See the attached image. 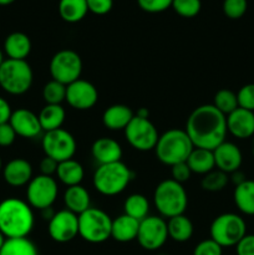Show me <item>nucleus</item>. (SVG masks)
<instances>
[{
  "instance_id": "nucleus-8",
  "label": "nucleus",
  "mask_w": 254,
  "mask_h": 255,
  "mask_svg": "<svg viewBox=\"0 0 254 255\" xmlns=\"http://www.w3.org/2000/svg\"><path fill=\"white\" fill-rule=\"evenodd\" d=\"M209 233L222 248L236 247L247 234L246 221L239 214L223 213L212 222Z\"/></svg>"
},
{
  "instance_id": "nucleus-35",
  "label": "nucleus",
  "mask_w": 254,
  "mask_h": 255,
  "mask_svg": "<svg viewBox=\"0 0 254 255\" xmlns=\"http://www.w3.org/2000/svg\"><path fill=\"white\" fill-rule=\"evenodd\" d=\"M42 99L46 105H61L66 99V85L51 80L42 89Z\"/></svg>"
},
{
  "instance_id": "nucleus-46",
  "label": "nucleus",
  "mask_w": 254,
  "mask_h": 255,
  "mask_svg": "<svg viewBox=\"0 0 254 255\" xmlns=\"http://www.w3.org/2000/svg\"><path fill=\"white\" fill-rule=\"evenodd\" d=\"M11 107L5 99L0 97V125L7 124L11 117Z\"/></svg>"
},
{
  "instance_id": "nucleus-6",
  "label": "nucleus",
  "mask_w": 254,
  "mask_h": 255,
  "mask_svg": "<svg viewBox=\"0 0 254 255\" xmlns=\"http://www.w3.org/2000/svg\"><path fill=\"white\" fill-rule=\"evenodd\" d=\"M34 80L32 69L26 60L6 59L0 66V87L14 96L24 95Z\"/></svg>"
},
{
  "instance_id": "nucleus-22",
  "label": "nucleus",
  "mask_w": 254,
  "mask_h": 255,
  "mask_svg": "<svg viewBox=\"0 0 254 255\" xmlns=\"http://www.w3.org/2000/svg\"><path fill=\"white\" fill-rule=\"evenodd\" d=\"M138 228L139 222L124 213L116 219H112L111 238L119 243H129L137 239Z\"/></svg>"
},
{
  "instance_id": "nucleus-2",
  "label": "nucleus",
  "mask_w": 254,
  "mask_h": 255,
  "mask_svg": "<svg viewBox=\"0 0 254 255\" xmlns=\"http://www.w3.org/2000/svg\"><path fill=\"white\" fill-rule=\"evenodd\" d=\"M34 224V212L27 202L14 197L0 202V232L5 238H26Z\"/></svg>"
},
{
  "instance_id": "nucleus-4",
  "label": "nucleus",
  "mask_w": 254,
  "mask_h": 255,
  "mask_svg": "<svg viewBox=\"0 0 254 255\" xmlns=\"http://www.w3.org/2000/svg\"><path fill=\"white\" fill-rule=\"evenodd\" d=\"M133 177V172L128 168V166L120 161L97 167L92 183L100 194L114 197L121 194L128 187Z\"/></svg>"
},
{
  "instance_id": "nucleus-36",
  "label": "nucleus",
  "mask_w": 254,
  "mask_h": 255,
  "mask_svg": "<svg viewBox=\"0 0 254 255\" xmlns=\"http://www.w3.org/2000/svg\"><path fill=\"white\" fill-rule=\"evenodd\" d=\"M172 9L182 17H194L202 9L201 0H173Z\"/></svg>"
},
{
  "instance_id": "nucleus-10",
  "label": "nucleus",
  "mask_w": 254,
  "mask_h": 255,
  "mask_svg": "<svg viewBox=\"0 0 254 255\" xmlns=\"http://www.w3.org/2000/svg\"><path fill=\"white\" fill-rule=\"evenodd\" d=\"M41 146L45 156L55 159L59 163L74 158L77 149L75 137L64 128L45 132L42 136Z\"/></svg>"
},
{
  "instance_id": "nucleus-50",
  "label": "nucleus",
  "mask_w": 254,
  "mask_h": 255,
  "mask_svg": "<svg viewBox=\"0 0 254 255\" xmlns=\"http://www.w3.org/2000/svg\"><path fill=\"white\" fill-rule=\"evenodd\" d=\"M5 241H6V238H5L4 234H2L1 232H0V249H1V248H2V246H4Z\"/></svg>"
},
{
  "instance_id": "nucleus-3",
  "label": "nucleus",
  "mask_w": 254,
  "mask_h": 255,
  "mask_svg": "<svg viewBox=\"0 0 254 255\" xmlns=\"http://www.w3.org/2000/svg\"><path fill=\"white\" fill-rule=\"evenodd\" d=\"M193 148V143L184 129L171 128L159 136L154 152L161 163L172 167L186 162Z\"/></svg>"
},
{
  "instance_id": "nucleus-28",
  "label": "nucleus",
  "mask_w": 254,
  "mask_h": 255,
  "mask_svg": "<svg viewBox=\"0 0 254 255\" xmlns=\"http://www.w3.org/2000/svg\"><path fill=\"white\" fill-rule=\"evenodd\" d=\"M167 231H168V238L177 242V243H184L192 238L194 227L188 217L181 214V216H176L168 219Z\"/></svg>"
},
{
  "instance_id": "nucleus-39",
  "label": "nucleus",
  "mask_w": 254,
  "mask_h": 255,
  "mask_svg": "<svg viewBox=\"0 0 254 255\" xmlns=\"http://www.w3.org/2000/svg\"><path fill=\"white\" fill-rule=\"evenodd\" d=\"M172 1L173 0H137V4L143 11L156 14L171 7Z\"/></svg>"
},
{
  "instance_id": "nucleus-11",
  "label": "nucleus",
  "mask_w": 254,
  "mask_h": 255,
  "mask_svg": "<svg viewBox=\"0 0 254 255\" xmlns=\"http://www.w3.org/2000/svg\"><path fill=\"white\" fill-rule=\"evenodd\" d=\"M59 194V187L54 177L39 176L32 177L26 188V201L31 208L44 211L51 208Z\"/></svg>"
},
{
  "instance_id": "nucleus-18",
  "label": "nucleus",
  "mask_w": 254,
  "mask_h": 255,
  "mask_svg": "<svg viewBox=\"0 0 254 255\" xmlns=\"http://www.w3.org/2000/svg\"><path fill=\"white\" fill-rule=\"evenodd\" d=\"M227 129L238 139L254 136V112L238 107L227 116Z\"/></svg>"
},
{
  "instance_id": "nucleus-49",
  "label": "nucleus",
  "mask_w": 254,
  "mask_h": 255,
  "mask_svg": "<svg viewBox=\"0 0 254 255\" xmlns=\"http://www.w3.org/2000/svg\"><path fill=\"white\" fill-rule=\"evenodd\" d=\"M15 0H0V6H7V5L12 4Z\"/></svg>"
},
{
  "instance_id": "nucleus-23",
  "label": "nucleus",
  "mask_w": 254,
  "mask_h": 255,
  "mask_svg": "<svg viewBox=\"0 0 254 255\" xmlns=\"http://www.w3.org/2000/svg\"><path fill=\"white\" fill-rule=\"evenodd\" d=\"M64 203L67 211L80 216L91 207V197L89 191L81 184L67 187L64 193Z\"/></svg>"
},
{
  "instance_id": "nucleus-15",
  "label": "nucleus",
  "mask_w": 254,
  "mask_h": 255,
  "mask_svg": "<svg viewBox=\"0 0 254 255\" xmlns=\"http://www.w3.org/2000/svg\"><path fill=\"white\" fill-rule=\"evenodd\" d=\"M65 101L72 109L79 111H86L92 109L99 101V91L87 80L79 79L66 86V99Z\"/></svg>"
},
{
  "instance_id": "nucleus-41",
  "label": "nucleus",
  "mask_w": 254,
  "mask_h": 255,
  "mask_svg": "<svg viewBox=\"0 0 254 255\" xmlns=\"http://www.w3.org/2000/svg\"><path fill=\"white\" fill-rule=\"evenodd\" d=\"M87 9L95 15H106L114 6V0H86Z\"/></svg>"
},
{
  "instance_id": "nucleus-52",
  "label": "nucleus",
  "mask_w": 254,
  "mask_h": 255,
  "mask_svg": "<svg viewBox=\"0 0 254 255\" xmlns=\"http://www.w3.org/2000/svg\"><path fill=\"white\" fill-rule=\"evenodd\" d=\"M4 55H2V51H1V49H0V66H1V64L2 62H4Z\"/></svg>"
},
{
  "instance_id": "nucleus-47",
  "label": "nucleus",
  "mask_w": 254,
  "mask_h": 255,
  "mask_svg": "<svg viewBox=\"0 0 254 255\" xmlns=\"http://www.w3.org/2000/svg\"><path fill=\"white\" fill-rule=\"evenodd\" d=\"M231 179H232V182L236 184V186H238V184H241L242 182L246 181L247 178H246V176H244V173H242L241 171H236V172H233V173H232Z\"/></svg>"
},
{
  "instance_id": "nucleus-25",
  "label": "nucleus",
  "mask_w": 254,
  "mask_h": 255,
  "mask_svg": "<svg viewBox=\"0 0 254 255\" xmlns=\"http://www.w3.org/2000/svg\"><path fill=\"white\" fill-rule=\"evenodd\" d=\"M234 204L241 213L254 216V181L246 179L236 186L233 193Z\"/></svg>"
},
{
  "instance_id": "nucleus-32",
  "label": "nucleus",
  "mask_w": 254,
  "mask_h": 255,
  "mask_svg": "<svg viewBox=\"0 0 254 255\" xmlns=\"http://www.w3.org/2000/svg\"><path fill=\"white\" fill-rule=\"evenodd\" d=\"M0 255H39L36 246L29 238H6Z\"/></svg>"
},
{
  "instance_id": "nucleus-13",
  "label": "nucleus",
  "mask_w": 254,
  "mask_h": 255,
  "mask_svg": "<svg viewBox=\"0 0 254 255\" xmlns=\"http://www.w3.org/2000/svg\"><path fill=\"white\" fill-rule=\"evenodd\" d=\"M168 239L167 222L157 216H148L139 222L137 242L144 251L154 252L164 246Z\"/></svg>"
},
{
  "instance_id": "nucleus-17",
  "label": "nucleus",
  "mask_w": 254,
  "mask_h": 255,
  "mask_svg": "<svg viewBox=\"0 0 254 255\" xmlns=\"http://www.w3.org/2000/svg\"><path fill=\"white\" fill-rule=\"evenodd\" d=\"M9 124L14 128L16 136L24 138H35L42 132L39 116L27 109H17L12 111Z\"/></svg>"
},
{
  "instance_id": "nucleus-48",
  "label": "nucleus",
  "mask_w": 254,
  "mask_h": 255,
  "mask_svg": "<svg viewBox=\"0 0 254 255\" xmlns=\"http://www.w3.org/2000/svg\"><path fill=\"white\" fill-rule=\"evenodd\" d=\"M134 115L138 117H142V119H148L149 111L146 109V107H141V109H138V111H137Z\"/></svg>"
},
{
  "instance_id": "nucleus-19",
  "label": "nucleus",
  "mask_w": 254,
  "mask_h": 255,
  "mask_svg": "<svg viewBox=\"0 0 254 255\" xmlns=\"http://www.w3.org/2000/svg\"><path fill=\"white\" fill-rule=\"evenodd\" d=\"M91 154L99 166H101V164L120 162L124 152H122L121 144L116 139L110 138V137H101L92 143Z\"/></svg>"
},
{
  "instance_id": "nucleus-43",
  "label": "nucleus",
  "mask_w": 254,
  "mask_h": 255,
  "mask_svg": "<svg viewBox=\"0 0 254 255\" xmlns=\"http://www.w3.org/2000/svg\"><path fill=\"white\" fill-rule=\"evenodd\" d=\"M237 255H254V234H246L236 246Z\"/></svg>"
},
{
  "instance_id": "nucleus-31",
  "label": "nucleus",
  "mask_w": 254,
  "mask_h": 255,
  "mask_svg": "<svg viewBox=\"0 0 254 255\" xmlns=\"http://www.w3.org/2000/svg\"><path fill=\"white\" fill-rule=\"evenodd\" d=\"M125 214L137 219L138 222L143 221L148 217L149 213V202L143 194L133 193L126 198L124 203Z\"/></svg>"
},
{
  "instance_id": "nucleus-38",
  "label": "nucleus",
  "mask_w": 254,
  "mask_h": 255,
  "mask_svg": "<svg viewBox=\"0 0 254 255\" xmlns=\"http://www.w3.org/2000/svg\"><path fill=\"white\" fill-rule=\"evenodd\" d=\"M238 106L241 109L254 112V84H247L237 92Z\"/></svg>"
},
{
  "instance_id": "nucleus-5",
  "label": "nucleus",
  "mask_w": 254,
  "mask_h": 255,
  "mask_svg": "<svg viewBox=\"0 0 254 255\" xmlns=\"http://www.w3.org/2000/svg\"><path fill=\"white\" fill-rule=\"evenodd\" d=\"M153 203L162 218H173L184 214L188 206V194L183 184L172 178L164 179L154 189Z\"/></svg>"
},
{
  "instance_id": "nucleus-7",
  "label": "nucleus",
  "mask_w": 254,
  "mask_h": 255,
  "mask_svg": "<svg viewBox=\"0 0 254 255\" xmlns=\"http://www.w3.org/2000/svg\"><path fill=\"white\" fill-rule=\"evenodd\" d=\"M112 219L100 208L90 207L79 216V236L85 242L100 244L111 238Z\"/></svg>"
},
{
  "instance_id": "nucleus-20",
  "label": "nucleus",
  "mask_w": 254,
  "mask_h": 255,
  "mask_svg": "<svg viewBox=\"0 0 254 255\" xmlns=\"http://www.w3.org/2000/svg\"><path fill=\"white\" fill-rule=\"evenodd\" d=\"M5 182L11 187L27 186L32 179V166L24 158H14L2 168Z\"/></svg>"
},
{
  "instance_id": "nucleus-37",
  "label": "nucleus",
  "mask_w": 254,
  "mask_h": 255,
  "mask_svg": "<svg viewBox=\"0 0 254 255\" xmlns=\"http://www.w3.org/2000/svg\"><path fill=\"white\" fill-rule=\"evenodd\" d=\"M223 12L229 19H241L246 14L248 9V1L247 0H224L223 1Z\"/></svg>"
},
{
  "instance_id": "nucleus-42",
  "label": "nucleus",
  "mask_w": 254,
  "mask_h": 255,
  "mask_svg": "<svg viewBox=\"0 0 254 255\" xmlns=\"http://www.w3.org/2000/svg\"><path fill=\"white\" fill-rule=\"evenodd\" d=\"M192 176V172L189 169V167L187 166L186 162H182V163H177L174 166L171 167V177L173 181L178 182V183L183 184L184 182L188 181Z\"/></svg>"
},
{
  "instance_id": "nucleus-53",
  "label": "nucleus",
  "mask_w": 254,
  "mask_h": 255,
  "mask_svg": "<svg viewBox=\"0 0 254 255\" xmlns=\"http://www.w3.org/2000/svg\"><path fill=\"white\" fill-rule=\"evenodd\" d=\"M2 169V162H1V158H0V171Z\"/></svg>"
},
{
  "instance_id": "nucleus-54",
  "label": "nucleus",
  "mask_w": 254,
  "mask_h": 255,
  "mask_svg": "<svg viewBox=\"0 0 254 255\" xmlns=\"http://www.w3.org/2000/svg\"><path fill=\"white\" fill-rule=\"evenodd\" d=\"M162 255H167V254H162Z\"/></svg>"
},
{
  "instance_id": "nucleus-14",
  "label": "nucleus",
  "mask_w": 254,
  "mask_h": 255,
  "mask_svg": "<svg viewBox=\"0 0 254 255\" xmlns=\"http://www.w3.org/2000/svg\"><path fill=\"white\" fill-rule=\"evenodd\" d=\"M50 238L56 243H69L79 236V216L67 209L55 212L47 226Z\"/></svg>"
},
{
  "instance_id": "nucleus-21",
  "label": "nucleus",
  "mask_w": 254,
  "mask_h": 255,
  "mask_svg": "<svg viewBox=\"0 0 254 255\" xmlns=\"http://www.w3.org/2000/svg\"><path fill=\"white\" fill-rule=\"evenodd\" d=\"M133 117L134 114L131 107L121 104L112 105L107 107L102 114V124L111 131H121V129L125 131Z\"/></svg>"
},
{
  "instance_id": "nucleus-33",
  "label": "nucleus",
  "mask_w": 254,
  "mask_h": 255,
  "mask_svg": "<svg viewBox=\"0 0 254 255\" xmlns=\"http://www.w3.org/2000/svg\"><path fill=\"white\" fill-rule=\"evenodd\" d=\"M212 105H213L219 112H222L226 117L239 107L238 100H237V94L228 89L219 90V91L214 95L213 104Z\"/></svg>"
},
{
  "instance_id": "nucleus-34",
  "label": "nucleus",
  "mask_w": 254,
  "mask_h": 255,
  "mask_svg": "<svg viewBox=\"0 0 254 255\" xmlns=\"http://www.w3.org/2000/svg\"><path fill=\"white\" fill-rule=\"evenodd\" d=\"M229 176L219 169H213L209 173L204 174L201 181V186L207 192H221L228 186Z\"/></svg>"
},
{
  "instance_id": "nucleus-51",
  "label": "nucleus",
  "mask_w": 254,
  "mask_h": 255,
  "mask_svg": "<svg viewBox=\"0 0 254 255\" xmlns=\"http://www.w3.org/2000/svg\"><path fill=\"white\" fill-rule=\"evenodd\" d=\"M251 151H252V154L254 156V136L252 137V142H251Z\"/></svg>"
},
{
  "instance_id": "nucleus-40",
  "label": "nucleus",
  "mask_w": 254,
  "mask_h": 255,
  "mask_svg": "<svg viewBox=\"0 0 254 255\" xmlns=\"http://www.w3.org/2000/svg\"><path fill=\"white\" fill-rule=\"evenodd\" d=\"M222 254H223V248L211 238L199 242L193 251V255H222Z\"/></svg>"
},
{
  "instance_id": "nucleus-30",
  "label": "nucleus",
  "mask_w": 254,
  "mask_h": 255,
  "mask_svg": "<svg viewBox=\"0 0 254 255\" xmlns=\"http://www.w3.org/2000/svg\"><path fill=\"white\" fill-rule=\"evenodd\" d=\"M89 12L86 0H60L59 14L64 21L75 24L86 16Z\"/></svg>"
},
{
  "instance_id": "nucleus-44",
  "label": "nucleus",
  "mask_w": 254,
  "mask_h": 255,
  "mask_svg": "<svg viewBox=\"0 0 254 255\" xmlns=\"http://www.w3.org/2000/svg\"><path fill=\"white\" fill-rule=\"evenodd\" d=\"M15 138H16V133H15L14 128L11 125L7 124L0 125V146L1 147H9L14 143Z\"/></svg>"
},
{
  "instance_id": "nucleus-24",
  "label": "nucleus",
  "mask_w": 254,
  "mask_h": 255,
  "mask_svg": "<svg viewBox=\"0 0 254 255\" xmlns=\"http://www.w3.org/2000/svg\"><path fill=\"white\" fill-rule=\"evenodd\" d=\"M31 40L26 34L20 31L7 35L4 41V51L9 59L25 60L31 52Z\"/></svg>"
},
{
  "instance_id": "nucleus-29",
  "label": "nucleus",
  "mask_w": 254,
  "mask_h": 255,
  "mask_svg": "<svg viewBox=\"0 0 254 255\" xmlns=\"http://www.w3.org/2000/svg\"><path fill=\"white\" fill-rule=\"evenodd\" d=\"M37 116L42 131L50 132L61 128L66 119V111L61 105H45Z\"/></svg>"
},
{
  "instance_id": "nucleus-27",
  "label": "nucleus",
  "mask_w": 254,
  "mask_h": 255,
  "mask_svg": "<svg viewBox=\"0 0 254 255\" xmlns=\"http://www.w3.org/2000/svg\"><path fill=\"white\" fill-rule=\"evenodd\" d=\"M186 163L189 167L192 173L202 174V176L209 173V172L216 168L213 151H211V149L196 148L194 147L193 151L191 152L189 157L187 158Z\"/></svg>"
},
{
  "instance_id": "nucleus-9",
  "label": "nucleus",
  "mask_w": 254,
  "mask_h": 255,
  "mask_svg": "<svg viewBox=\"0 0 254 255\" xmlns=\"http://www.w3.org/2000/svg\"><path fill=\"white\" fill-rule=\"evenodd\" d=\"M82 59L76 51L64 49L57 51L50 61V75L52 80L70 85L80 79L82 74Z\"/></svg>"
},
{
  "instance_id": "nucleus-26",
  "label": "nucleus",
  "mask_w": 254,
  "mask_h": 255,
  "mask_svg": "<svg viewBox=\"0 0 254 255\" xmlns=\"http://www.w3.org/2000/svg\"><path fill=\"white\" fill-rule=\"evenodd\" d=\"M56 176L57 179L66 187L77 186V184H81L84 179L85 169L80 162L71 158L57 164Z\"/></svg>"
},
{
  "instance_id": "nucleus-45",
  "label": "nucleus",
  "mask_w": 254,
  "mask_h": 255,
  "mask_svg": "<svg viewBox=\"0 0 254 255\" xmlns=\"http://www.w3.org/2000/svg\"><path fill=\"white\" fill-rule=\"evenodd\" d=\"M57 164H59V162L50 158V157L45 156L44 158L41 159V162H40V172H41V174H44V176L52 177V174H56Z\"/></svg>"
},
{
  "instance_id": "nucleus-16",
  "label": "nucleus",
  "mask_w": 254,
  "mask_h": 255,
  "mask_svg": "<svg viewBox=\"0 0 254 255\" xmlns=\"http://www.w3.org/2000/svg\"><path fill=\"white\" fill-rule=\"evenodd\" d=\"M213 156L216 168L227 174L239 171L243 163V154L241 148L233 142L224 141L213 149Z\"/></svg>"
},
{
  "instance_id": "nucleus-12",
  "label": "nucleus",
  "mask_w": 254,
  "mask_h": 255,
  "mask_svg": "<svg viewBox=\"0 0 254 255\" xmlns=\"http://www.w3.org/2000/svg\"><path fill=\"white\" fill-rule=\"evenodd\" d=\"M125 137L132 148L139 152H148L154 149L159 134L151 120L134 115L128 126L125 128Z\"/></svg>"
},
{
  "instance_id": "nucleus-1",
  "label": "nucleus",
  "mask_w": 254,
  "mask_h": 255,
  "mask_svg": "<svg viewBox=\"0 0 254 255\" xmlns=\"http://www.w3.org/2000/svg\"><path fill=\"white\" fill-rule=\"evenodd\" d=\"M184 131L196 148L213 151L226 141L227 117L213 105H202L191 112Z\"/></svg>"
}]
</instances>
